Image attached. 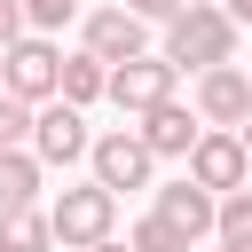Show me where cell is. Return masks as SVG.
<instances>
[{"label": "cell", "mask_w": 252, "mask_h": 252, "mask_svg": "<svg viewBox=\"0 0 252 252\" xmlns=\"http://www.w3.org/2000/svg\"><path fill=\"white\" fill-rule=\"evenodd\" d=\"M134 134H142L158 158H189V150L205 142V118H197V102H181V94H173V102L142 110V126H134Z\"/></svg>", "instance_id": "11"}, {"label": "cell", "mask_w": 252, "mask_h": 252, "mask_svg": "<svg viewBox=\"0 0 252 252\" xmlns=\"http://www.w3.org/2000/svg\"><path fill=\"white\" fill-rule=\"evenodd\" d=\"M244 150H252V126H244Z\"/></svg>", "instance_id": "24"}, {"label": "cell", "mask_w": 252, "mask_h": 252, "mask_svg": "<svg viewBox=\"0 0 252 252\" xmlns=\"http://www.w3.org/2000/svg\"><path fill=\"white\" fill-rule=\"evenodd\" d=\"M24 16H32V32H63L79 16V0H24Z\"/></svg>", "instance_id": "18"}, {"label": "cell", "mask_w": 252, "mask_h": 252, "mask_svg": "<svg viewBox=\"0 0 252 252\" xmlns=\"http://www.w3.org/2000/svg\"><path fill=\"white\" fill-rule=\"evenodd\" d=\"M32 150H39V165H79V158H94V134H87V110L79 102H39V126H32Z\"/></svg>", "instance_id": "8"}, {"label": "cell", "mask_w": 252, "mask_h": 252, "mask_svg": "<svg viewBox=\"0 0 252 252\" xmlns=\"http://www.w3.org/2000/svg\"><path fill=\"white\" fill-rule=\"evenodd\" d=\"M94 181L102 189H150V173H158V150L134 134V126H110V134H94Z\"/></svg>", "instance_id": "6"}, {"label": "cell", "mask_w": 252, "mask_h": 252, "mask_svg": "<svg viewBox=\"0 0 252 252\" xmlns=\"http://www.w3.org/2000/svg\"><path fill=\"white\" fill-rule=\"evenodd\" d=\"M173 79H181V63L158 47V55H134V63H110V102L126 110V118H142V110H158V102H173Z\"/></svg>", "instance_id": "5"}, {"label": "cell", "mask_w": 252, "mask_h": 252, "mask_svg": "<svg viewBox=\"0 0 252 252\" xmlns=\"http://www.w3.org/2000/svg\"><path fill=\"white\" fill-rule=\"evenodd\" d=\"M220 236H252V181L220 197Z\"/></svg>", "instance_id": "17"}, {"label": "cell", "mask_w": 252, "mask_h": 252, "mask_svg": "<svg viewBox=\"0 0 252 252\" xmlns=\"http://www.w3.org/2000/svg\"><path fill=\"white\" fill-rule=\"evenodd\" d=\"M63 102H110V63L94 55V47H79V55H63Z\"/></svg>", "instance_id": "13"}, {"label": "cell", "mask_w": 252, "mask_h": 252, "mask_svg": "<svg viewBox=\"0 0 252 252\" xmlns=\"http://www.w3.org/2000/svg\"><path fill=\"white\" fill-rule=\"evenodd\" d=\"M47 213H55V244H63V252H87V244H110V228H118V189L79 181V189H63Z\"/></svg>", "instance_id": "3"}, {"label": "cell", "mask_w": 252, "mask_h": 252, "mask_svg": "<svg viewBox=\"0 0 252 252\" xmlns=\"http://www.w3.org/2000/svg\"><path fill=\"white\" fill-rule=\"evenodd\" d=\"M228 16H236V24H252V0H228Z\"/></svg>", "instance_id": "22"}, {"label": "cell", "mask_w": 252, "mask_h": 252, "mask_svg": "<svg viewBox=\"0 0 252 252\" xmlns=\"http://www.w3.org/2000/svg\"><path fill=\"white\" fill-rule=\"evenodd\" d=\"M79 47H94L102 63H134V55H150V16H134L126 0L87 8L79 16Z\"/></svg>", "instance_id": "4"}, {"label": "cell", "mask_w": 252, "mask_h": 252, "mask_svg": "<svg viewBox=\"0 0 252 252\" xmlns=\"http://www.w3.org/2000/svg\"><path fill=\"white\" fill-rule=\"evenodd\" d=\"M0 252H55V213L47 205H8L0 213Z\"/></svg>", "instance_id": "12"}, {"label": "cell", "mask_w": 252, "mask_h": 252, "mask_svg": "<svg viewBox=\"0 0 252 252\" xmlns=\"http://www.w3.org/2000/svg\"><path fill=\"white\" fill-rule=\"evenodd\" d=\"M236 16H228V0H189L173 24H165V55L173 63H189V71H213V63H236Z\"/></svg>", "instance_id": "1"}, {"label": "cell", "mask_w": 252, "mask_h": 252, "mask_svg": "<svg viewBox=\"0 0 252 252\" xmlns=\"http://www.w3.org/2000/svg\"><path fill=\"white\" fill-rule=\"evenodd\" d=\"M150 213H165L181 236H220V197H213L205 181H189V173H181V181H158V205H150Z\"/></svg>", "instance_id": "10"}, {"label": "cell", "mask_w": 252, "mask_h": 252, "mask_svg": "<svg viewBox=\"0 0 252 252\" xmlns=\"http://www.w3.org/2000/svg\"><path fill=\"white\" fill-rule=\"evenodd\" d=\"M87 252H134V244H118V236H110V244H87Z\"/></svg>", "instance_id": "23"}, {"label": "cell", "mask_w": 252, "mask_h": 252, "mask_svg": "<svg viewBox=\"0 0 252 252\" xmlns=\"http://www.w3.org/2000/svg\"><path fill=\"white\" fill-rule=\"evenodd\" d=\"M39 150H0V213L8 205H39Z\"/></svg>", "instance_id": "14"}, {"label": "cell", "mask_w": 252, "mask_h": 252, "mask_svg": "<svg viewBox=\"0 0 252 252\" xmlns=\"http://www.w3.org/2000/svg\"><path fill=\"white\" fill-rule=\"evenodd\" d=\"M220 252H252V236H220Z\"/></svg>", "instance_id": "21"}, {"label": "cell", "mask_w": 252, "mask_h": 252, "mask_svg": "<svg viewBox=\"0 0 252 252\" xmlns=\"http://www.w3.org/2000/svg\"><path fill=\"white\" fill-rule=\"evenodd\" d=\"M126 8H134V16H150V24H173L189 0H126Z\"/></svg>", "instance_id": "20"}, {"label": "cell", "mask_w": 252, "mask_h": 252, "mask_svg": "<svg viewBox=\"0 0 252 252\" xmlns=\"http://www.w3.org/2000/svg\"><path fill=\"white\" fill-rule=\"evenodd\" d=\"M32 126H39V110L0 87V150H32Z\"/></svg>", "instance_id": "16"}, {"label": "cell", "mask_w": 252, "mask_h": 252, "mask_svg": "<svg viewBox=\"0 0 252 252\" xmlns=\"http://www.w3.org/2000/svg\"><path fill=\"white\" fill-rule=\"evenodd\" d=\"M0 87L24 94L32 110L55 102V94H63V47H55V32H24V39L0 55Z\"/></svg>", "instance_id": "2"}, {"label": "cell", "mask_w": 252, "mask_h": 252, "mask_svg": "<svg viewBox=\"0 0 252 252\" xmlns=\"http://www.w3.org/2000/svg\"><path fill=\"white\" fill-rule=\"evenodd\" d=\"M197 118L205 126H252V71L244 63H213V71H197Z\"/></svg>", "instance_id": "9"}, {"label": "cell", "mask_w": 252, "mask_h": 252, "mask_svg": "<svg viewBox=\"0 0 252 252\" xmlns=\"http://www.w3.org/2000/svg\"><path fill=\"white\" fill-rule=\"evenodd\" d=\"M24 32H32V16H24V0H0V55H8V47L24 39Z\"/></svg>", "instance_id": "19"}, {"label": "cell", "mask_w": 252, "mask_h": 252, "mask_svg": "<svg viewBox=\"0 0 252 252\" xmlns=\"http://www.w3.org/2000/svg\"><path fill=\"white\" fill-rule=\"evenodd\" d=\"M189 181H205L213 197L244 189V181H252V150H244V134H236V126H205V142L189 150Z\"/></svg>", "instance_id": "7"}, {"label": "cell", "mask_w": 252, "mask_h": 252, "mask_svg": "<svg viewBox=\"0 0 252 252\" xmlns=\"http://www.w3.org/2000/svg\"><path fill=\"white\" fill-rule=\"evenodd\" d=\"M126 244H134V252H189L197 236H181V228H173L165 213H142V220L126 228Z\"/></svg>", "instance_id": "15"}]
</instances>
